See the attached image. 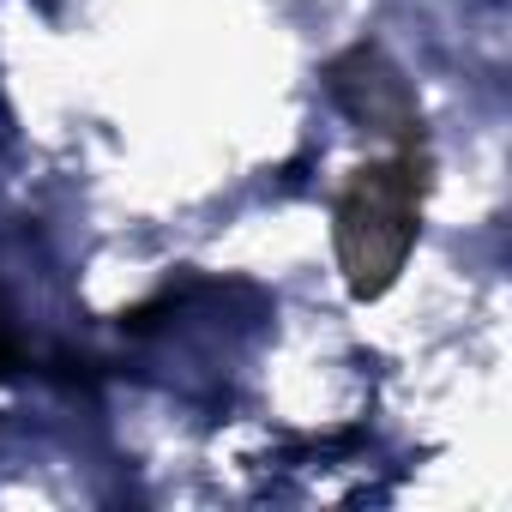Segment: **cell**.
<instances>
[{"label":"cell","instance_id":"7a4b0ae2","mask_svg":"<svg viewBox=\"0 0 512 512\" xmlns=\"http://www.w3.org/2000/svg\"><path fill=\"white\" fill-rule=\"evenodd\" d=\"M326 97L374 139L386 145H428L422 103L404 79V67L380 43H350L326 61Z\"/></svg>","mask_w":512,"mask_h":512},{"label":"cell","instance_id":"6da1fadb","mask_svg":"<svg viewBox=\"0 0 512 512\" xmlns=\"http://www.w3.org/2000/svg\"><path fill=\"white\" fill-rule=\"evenodd\" d=\"M434 187L428 145H392V157H374L350 169V181L332 199V247L338 272L356 302H380L416 253L422 205Z\"/></svg>","mask_w":512,"mask_h":512}]
</instances>
